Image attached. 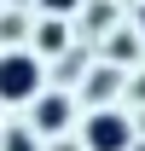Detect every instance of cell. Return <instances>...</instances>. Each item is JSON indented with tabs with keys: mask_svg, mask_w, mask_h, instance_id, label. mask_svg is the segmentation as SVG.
Segmentation results:
<instances>
[{
	"mask_svg": "<svg viewBox=\"0 0 145 151\" xmlns=\"http://www.w3.org/2000/svg\"><path fill=\"white\" fill-rule=\"evenodd\" d=\"M47 81V64H41L29 47H6L0 52V105H29Z\"/></svg>",
	"mask_w": 145,
	"mask_h": 151,
	"instance_id": "cell-1",
	"label": "cell"
},
{
	"mask_svg": "<svg viewBox=\"0 0 145 151\" xmlns=\"http://www.w3.org/2000/svg\"><path fill=\"white\" fill-rule=\"evenodd\" d=\"M134 52H139L134 35H110V58H134Z\"/></svg>",
	"mask_w": 145,
	"mask_h": 151,
	"instance_id": "cell-6",
	"label": "cell"
},
{
	"mask_svg": "<svg viewBox=\"0 0 145 151\" xmlns=\"http://www.w3.org/2000/svg\"><path fill=\"white\" fill-rule=\"evenodd\" d=\"M64 47H70V23L64 18H41V29H35V47H29V52H64Z\"/></svg>",
	"mask_w": 145,
	"mask_h": 151,
	"instance_id": "cell-4",
	"label": "cell"
},
{
	"mask_svg": "<svg viewBox=\"0 0 145 151\" xmlns=\"http://www.w3.org/2000/svg\"><path fill=\"white\" fill-rule=\"evenodd\" d=\"M75 6H81V0H41V12H47V18H70Z\"/></svg>",
	"mask_w": 145,
	"mask_h": 151,
	"instance_id": "cell-8",
	"label": "cell"
},
{
	"mask_svg": "<svg viewBox=\"0 0 145 151\" xmlns=\"http://www.w3.org/2000/svg\"><path fill=\"white\" fill-rule=\"evenodd\" d=\"M81 145L87 151H128L134 145V122H128V111H93L87 122H81Z\"/></svg>",
	"mask_w": 145,
	"mask_h": 151,
	"instance_id": "cell-2",
	"label": "cell"
},
{
	"mask_svg": "<svg viewBox=\"0 0 145 151\" xmlns=\"http://www.w3.org/2000/svg\"><path fill=\"white\" fill-rule=\"evenodd\" d=\"M134 23H139V35H145V6H139V18H134Z\"/></svg>",
	"mask_w": 145,
	"mask_h": 151,
	"instance_id": "cell-9",
	"label": "cell"
},
{
	"mask_svg": "<svg viewBox=\"0 0 145 151\" xmlns=\"http://www.w3.org/2000/svg\"><path fill=\"white\" fill-rule=\"evenodd\" d=\"M29 105H35V122H29L35 134H64L70 128V99L64 93H35Z\"/></svg>",
	"mask_w": 145,
	"mask_h": 151,
	"instance_id": "cell-3",
	"label": "cell"
},
{
	"mask_svg": "<svg viewBox=\"0 0 145 151\" xmlns=\"http://www.w3.org/2000/svg\"><path fill=\"white\" fill-rule=\"evenodd\" d=\"M116 81H122V76L110 70V64H105V70H93V81H87V99H110V93H116Z\"/></svg>",
	"mask_w": 145,
	"mask_h": 151,
	"instance_id": "cell-5",
	"label": "cell"
},
{
	"mask_svg": "<svg viewBox=\"0 0 145 151\" xmlns=\"http://www.w3.org/2000/svg\"><path fill=\"white\" fill-rule=\"evenodd\" d=\"M0 41H6V47L23 41V18H18V12H12V18H0Z\"/></svg>",
	"mask_w": 145,
	"mask_h": 151,
	"instance_id": "cell-7",
	"label": "cell"
}]
</instances>
